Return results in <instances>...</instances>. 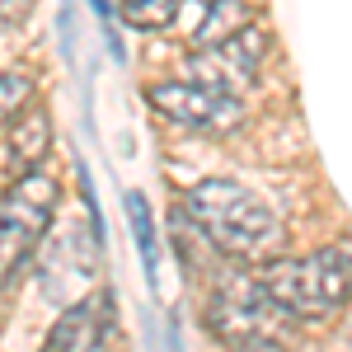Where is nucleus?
Here are the masks:
<instances>
[{"label":"nucleus","mask_w":352,"mask_h":352,"mask_svg":"<svg viewBox=\"0 0 352 352\" xmlns=\"http://www.w3.org/2000/svg\"><path fill=\"white\" fill-rule=\"evenodd\" d=\"M184 212L188 221L202 230V240L240 258V263H258V258H272L277 244H282V221L272 217V207L249 192L235 179H207L184 197Z\"/></svg>","instance_id":"1"},{"label":"nucleus","mask_w":352,"mask_h":352,"mask_svg":"<svg viewBox=\"0 0 352 352\" xmlns=\"http://www.w3.org/2000/svg\"><path fill=\"white\" fill-rule=\"evenodd\" d=\"M258 282L287 310V320H333L352 296V254L333 244L300 258H272Z\"/></svg>","instance_id":"2"},{"label":"nucleus","mask_w":352,"mask_h":352,"mask_svg":"<svg viewBox=\"0 0 352 352\" xmlns=\"http://www.w3.org/2000/svg\"><path fill=\"white\" fill-rule=\"evenodd\" d=\"M207 329L221 343L240 348H277L287 333V310L268 296V287L249 272H226L207 300Z\"/></svg>","instance_id":"3"},{"label":"nucleus","mask_w":352,"mask_h":352,"mask_svg":"<svg viewBox=\"0 0 352 352\" xmlns=\"http://www.w3.org/2000/svg\"><path fill=\"white\" fill-rule=\"evenodd\" d=\"M56 179L28 169L0 192V287L14 282V272L33 258L56 212Z\"/></svg>","instance_id":"4"},{"label":"nucleus","mask_w":352,"mask_h":352,"mask_svg":"<svg viewBox=\"0 0 352 352\" xmlns=\"http://www.w3.org/2000/svg\"><path fill=\"white\" fill-rule=\"evenodd\" d=\"M146 99L155 113H164L179 127H192V132H230L244 118L240 94H226V89L202 80H160L151 85Z\"/></svg>","instance_id":"5"},{"label":"nucleus","mask_w":352,"mask_h":352,"mask_svg":"<svg viewBox=\"0 0 352 352\" xmlns=\"http://www.w3.org/2000/svg\"><path fill=\"white\" fill-rule=\"evenodd\" d=\"M258 61H263V33L254 24H244L240 33L221 38V43L202 47V52H192V71H197L202 85H217L226 94H240L244 85H254Z\"/></svg>","instance_id":"6"},{"label":"nucleus","mask_w":352,"mask_h":352,"mask_svg":"<svg viewBox=\"0 0 352 352\" xmlns=\"http://www.w3.org/2000/svg\"><path fill=\"white\" fill-rule=\"evenodd\" d=\"M113 333V296L109 292H94V296L76 300L61 320L47 333V348H66V352H89V348H104Z\"/></svg>","instance_id":"7"},{"label":"nucleus","mask_w":352,"mask_h":352,"mask_svg":"<svg viewBox=\"0 0 352 352\" xmlns=\"http://www.w3.org/2000/svg\"><path fill=\"white\" fill-rule=\"evenodd\" d=\"M47 146H52V127H47V113L43 109H19L14 113V127H10V164H14V174H28V169H38V160L47 155Z\"/></svg>","instance_id":"8"},{"label":"nucleus","mask_w":352,"mask_h":352,"mask_svg":"<svg viewBox=\"0 0 352 352\" xmlns=\"http://www.w3.org/2000/svg\"><path fill=\"white\" fill-rule=\"evenodd\" d=\"M244 24H254V19H249V10H244L240 0H217L212 14H207L202 28H197V47H212V43H221V38L240 33Z\"/></svg>","instance_id":"9"},{"label":"nucleus","mask_w":352,"mask_h":352,"mask_svg":"<svg viewBox=\"0 0 352 352\" xmlns=\"http://www.w3.org/2000/svg\"><path fill=\"white\" fill-rule=\"evenodd\" d=\"M179 10H184V0H122V19L132 28H164L174 24Z\"/></svg>","instance_id":"10"},{"label":"nucleus","mask_w":352,"mask_h":352,"mask_svg":"<svg viewBox=\"0 0 352 352\" xmlns=\"http://www.w3.org/2000/svg\"><path fill=\"white\" fill-rule=\"evenodd\" d=\"M28 94H33V80H28V76H19V71H14V76H5V80H0V113H10V118H14V113L28 104Z\"/></svg>","instance_id":"11"}]
</instances>
